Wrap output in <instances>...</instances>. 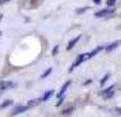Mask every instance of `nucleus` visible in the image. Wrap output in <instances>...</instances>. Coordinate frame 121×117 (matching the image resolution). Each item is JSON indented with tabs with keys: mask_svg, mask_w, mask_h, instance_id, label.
<instances>
[{
	"mask_svg": "<svg viewBox=\"0 0 121 117\" xmlns=\"http://www.w3.org/2000/svg\"><path fill=\"white\" fill-rule=\"evenodd\" d=\"M8 1H10V0H0V6L4 4V3H8Z\"/></svg>",
	"mask_w": 121,
	"mask_h": 117,
	"instance_id": "aec40b11",
	"label": "nucleus"
},
{
	"mask_svg": "<svg viewBox=\"0 0 121 117\" xmlns=\"http://www.w3.org/2000/svg\"><path fill=\"white\" fill-rule=\"evenodd\" d=\"M120 45H121V41H114V42H113V44L108 45V46H106V48H105V49L108 50V52H110V50H114L116 48H118V46H120Z\"/></svg>",
	"mask_w": 121,
	"mask_h": 117,
	"instance_id": "6e6552de",
	"label": "nucleus"
},
{
	"mask_svg": "<svg viewBox=\"0 0 121 117\" xmlns=\"http://www.w3.org/2000/svg\"><path fill=\"white\" fill-rule=\"evenodd\" d=\"M86 11H88V7H82V8H78L76 10V14L78 15H82V14H84Z\"/></svg>",
	"mask_w": 121,
	"mask_h": 117,
	"instance_id": "4468645a",
	"label": "nucleus"
},
{
	"mask_svg": "<svg viewBox=\"0 0 121 117\" xmlns=\"http://www.w3.org/2000/svg\"><path fill=\"white\" fill-rule=\"evenodd\" d=\"M52 95H53V90H49V91H48V93H46L44 97H42V100H41V101H48L50 97H52Z\"/></svg>",
	"mask_w": 121,
	"mask_h": 117,
	"instance_id": "f8f14e48",
	"label": "nucleus"
},
{
	"mask_svg": "<svg viewBox=\"0 0 121 117\" xmlns=\"http://www.w3.org/2000/svg\"><path fill=\"white\" fill-rule=\"evenodd\" d=\"M71 86V80H67L65 83L63 84V87H61V90H60V93L57 94V97L60 98V97H64V94L67 93V90H68V87Z\"/></svg>",
	"mask_w": 121,
	"mask_h": 117,
	"instance_id": "423d86ee",
	"label": "nucleus"
},
{
	"mask_svg": "<svg viewBox=\"0 0 121 117\" xmlns=\"http://www.w3.org/2000/svg\"><path fill=\"white\" fill-rule=\"evenodd\" d=\"M114 3H116V0H108L106 4H108V7H113L114 6Z\"/></svg>",
	"mask_w": 121,
	"mask_h": 117,
	"instance_id": "a211bd4d",
	"label": "nucleus"
},
{
	"mask_svg": "<svg viewBox=\"0 0 121 117\" xmlns=\"http://www.w3.org/2000/svg\"><path fill=\"white\" fill-rule=\"evenodd\" d=\"M73 110H75V108L71 106V108H68V109H64V110L61 112V114H63V116H67V114H71Z\"/></svg>",
	"mask_w": 121,
	"mask_h": 117,
	"instance_id": "9d476101",
	"label": "nucleus"
},
{
	"mask_svg": "<svg viewBox=\"0 0 121 117\" xmlns=\"http://www.w3.org/2000/svg\"><path fill=\"white\" fill-rule=\"evenodd\" d=\"M1 18H3V17H1V15H0V21H1Z\"/></svg>",
	"mask_w": 121,
	"mask_h": 117,
	"instance_id": "4be33fe9",
	"label": "nucleus"
},
{
	"mask_svg": "<svg viewBox=\"0 0 121 117\" xmlns=\"http://www.w3.org/2000/svg\"><path fill=\"white\" fill-rule=\"evenodd\" d=\"M113 95H114V86H110V87H108V89H105L101 91V97L105 98V100H109Z\"/></svg>",
	"mask_w": 121,
	"mask_h": 117,
	"instance_id": "f03ea898",
	"label": "nucleus"
},
{
	"mask_svg": "<svg viewBox=\"0 0 121 117\" xmlns=\"http://www.w3.org/2000/svg\"><path fill=\"white\" fill-rule=\"evenodd\" d=\"M113 12H114V10L109 7V8H106V10H101V11L95 12L94 15H95V18H106V17H110Z\"/></svg>",
	"mask_w": 121,
	"mask_h": 117,
	"instance_id": "7ed1b4c3",
	"label": "nucleus"
},
{
	"mask_svg": "<svg viewBox=\"0 0 121 117\" xmlns=\"http://www.w3.org/2000/svg\"><path fill=\"white\" fill-rule=\"evenodd\" d=\"M15 84L12 83V82H0V93H3V91H6V90L11 89L14 87Z\"/></svg>",
	"mask_w": 121,
	"mask_h": 117,
	"instance_id": "39448f33",
	"label": "nucleus"
},
{
	"mask_svg": "<svg viewBox=\"0 0 121 117\" xmlns=\"http://www.w3.org/2000/svg\"><path fill=\"white\" fill-rule=\"evenodd\" d=\"M39 101H41V100H30V101L27 102V106L30 108V106H34V105H37V104H38Z\"/></svg>",
	"mask_w": 121,
	"mask_h": 117,
	"instance_id": "2eb2a0df",
	"label": "nucleus"
},
{
	"mask_svg": "<svg viewBox=\"0 0 121 117\" xmlns=\"http://www.w3.org/2000/svg\"><path fill=\"white\" fill-rule=\"evenodd\" d=\"M79 39H80V35H78V37H75V38H72L71 41H69V44H68V46H67V50H71L75 45L79 42Z\"/></svg>",
	"mask_w": 121,
	"mask_h": 117,
	"instance_id": "0eeeda50",
	"label": "nucleus"
},
{
	"mask_svg": "<svg viewBox=\"0 0 121 117\" xmlns=\"http://www.w3.org/2000/svg\"><path fill=\"white\" fill-rule=\"evenodd\" d=\"M57 53H59V46H55L53 50H52V56H56Z\"/></svg>",
	"mask_w": 121,
	"mask_h": 117,
	"instance_id": "f3484780",
	"label": "nucleus"
},
{
	"mask_svg": "<svg viewBox=\"0 0 121 117\" xmlns=\"http://www.w3.org/2000/svg\"><path fill=\"white\" fill-rule=\"evenodd\" d=\"M88 59H90V55H88V53H83V55H79V56H78V59L75 60V63H73V64L71 65V68H69V72H72V71H73V69H75L78 65H80L83 61H86V60H88Z\"/></svg>",
	"mask_w": 121,
	"mask_h": 117,
	"instance_id": "f257e3e1",
	"label": "nucleus"
},
{
	"mask_svg": "<svg viewBox=\"0 0 121 117\" xmlns=\"http://www.w3.org/2000/svg\"><path fill=\"white\" fill-rule=\"evenodd\" d=\"M50 72H52V68H48V69H46V71H45V72L42 74V75H41V79H45V78H46V76H48V75H49Z\"/></svg>",
	"mask_w": 121,
	"mask_h": 117,
	"instance_id": "dca6fc26",
	"label": "nucleus"
},
{
	"mask_svg": "<svg viewBox=\"0 0 121 117\" xmlns=\"http://www.w3.org/2000/svg\"><path fill=\"white\" fill-rule=\"evenodd\" d=\"M10 105H12V101L11 100H7V101H4V102L0 105V109H6V108H8Z\"/></svg>",
	"mask_w": 121,
	"mask_h": 117,
	"instance_id": "9b49d317",
	"label": "nucleus"
},
{
	"mask_svg": "<svg viewBox=\"0 0 121 117\" xmlns=\"http://www.w3.org/2000/svg\"><path fill=\"white\" fill-rule=\"evenodd\" d=\"M94 3H95V4H99V3H101V0H93Z\"/></svg>",
	"mask_w": 121,
	"mask_h": 117,
	"instance_id": "412c9836",
	"label": "nucleus"
},
{
	"mask_svg": "<svg viewBox=\"0 0 121 117\" xmlns=\"http://www.w3.org/2000/svg\"><path fill=\"white\" fill-rule=\"evenodd\" d=\"M63 102H64V97H60V100H59V102L56 104V106H60L61 104H63Z\"/></svg>",
	"mask_w": 121,
	"mask_h": 117,
	"instance_id": "6ab92c4d",
	"label": "nucleus"
},
{
	"mask_svg": "<svg viewBox=\"0 0 121 117\" xmlns=\"http://www.w3.org/2000/svg\"><path fill=\"white\" fill-rule=\"evenodd\" d=\"M109 78H110V74H106V75H105L104 78L101 79V82H99V84H101V86H104V84L106 83L108 80H109Z\"/></svg>",
	"mask_w": 121,
	"mask_h": 117,
	"instance_id": "ddd939ff",
	"label": "nucleus"
},
{
	"mask_svg": "<svg viewBox=\"0 0 121 117\" xmlns=\"http://www.w3.org/2000/svg\"><path fill=\"white\" fill-rule=\"evenodd\" d=\"M0 35H1V31H0Z\"/></svg>",
	"mask_w": 121,
	"mask_h": 117,
	"instance_id": "5701e85b",
	"label": "nucleus"
},
{
	"mask_svg": "<svg viewBox=\"0 0 121 117\" xmlns=\"http://www.w3.org/2000/svg\"><path fill=\"white\" fill-rule=\"evenodd\" d=\"M29 109V106L26 105V106H23V105H19V106H17V108H15V109H14V110H12V116H15V114H21V113H25V112L27 110Z\"/></svg>",
	"mask_w": 121,
	"mask_h": 117,
	"instance_id": "20e7f679",
	"label": "nucleus"
},
{
	"mask_svg": "<svg viewBox=\"0 0 121 117\" xmlns=\"http://www.w3.org/2000/svg\"><path fill=\"white\" fill-rule=\"evenodd\" d=\"M104 49H105L104 46H97V48L93 50V52H90V53H88V55H90V59H91V57H94L95 55H98L99 52H101V50H104Z\"/></svg>",
	"mask_w": 121,
	"mask_h": 117,
	"instance_id": "1a4fd4ad",
	"label": "nucleus"
}]
</instances>
